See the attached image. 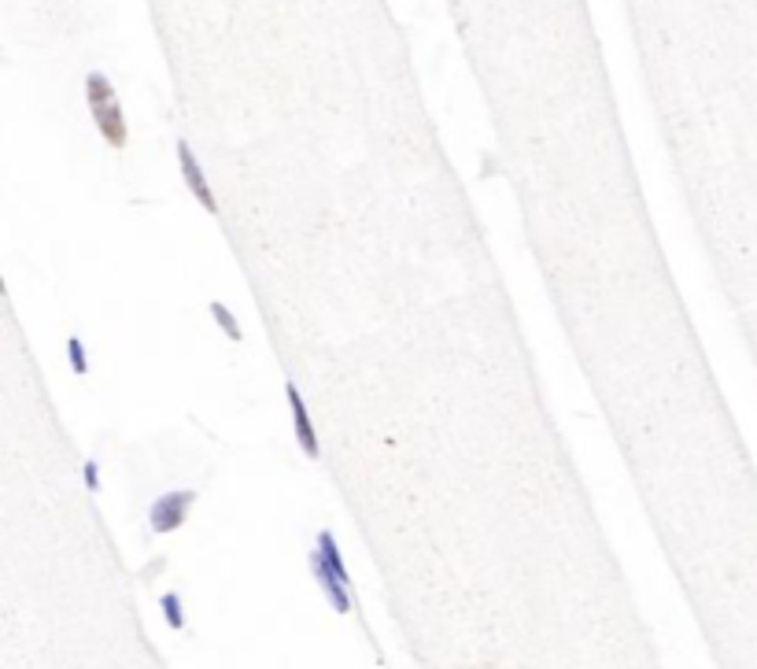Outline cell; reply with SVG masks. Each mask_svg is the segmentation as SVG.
Instances as JSON below:
<instances>
[{"label":"cell","instance_id":"obj_1","mask_svg":"<svg viewBox=\"0 0 757 669\" xmlns=\"http://www.w3.org/2000/svg\"><path fill=\"white\" fill-rule=\"evenodd\" d=\"M86 108L96 122L100 137L108 141L111 149H126V141H130V134H126V115H122L119 93H115L108 74H100V71L86 74Z\"/></svg>","mask_w":757,"mask_h":669},{"label":"cell","instance_id":"obj_2","mask_svg":"<svg viewBox=\"0 0 757 669\" xmlns=\"http://www.w3.org/2000/svg\"><path fill=\"white\" fill-rule=\"evenodd\" d=\"M193 504H196V492H193V488L163 492V496L156 499V504L149 507V526H152V533H159V536L178 533V529L185 526L188 511H193Z\"/></svg>","mask_w":757,"mask_h":669},{"label":"cell","instance_id":"obj_3","mask_svg":"<svg viewBox=\"0 0 757 669\" xmlns=\"http://www.w3.org/2000/svg\"><path fill=\"white\" fill-rule=\"evenodd\" d=\"M178 166H181V178H185V185H188V193L196 196V204L203 207L207 215H218L215 193H211V185H207V174H203L200 159L193 156V149H188V141H178Z\"/></svg>","mask_w":757,"mask_h":669},{"label":"cell","instance_id":"obj_4","mask_svg":"<svg viewBox=\"0 0 757 669\" xmlns=\"http://www.w3.org/2000/svg\"><path fill=\"white\" fill-rule=\"evenodd\" d=\"M285 396H288V414H292V433H296V444L303 448L307 458H318V433L310 426V414H307V404L296 385H285Z\"/></svg>","mask_w":757,"mask_h":669},{"label":"cell","instance_id":"obj_5","mask_svg":"<svg viewBox=\"0 0 757 669\" xmlns=\"http://www.w3.org/2000/svg\"><path fill=\"white\" fill-rule=\"evenodd\" d=\"M310 573H314V581H318V588L325 592V599L333 603V611L336 614H351V592H348V584H340L336 581V573L325 566V558L318 555V548L310 551Z\"/></svg>","mask_w":757,"mask_h":669},{"label":"cell","instance_id":"obj_6","mask_svg":"<svg viewBox=\"0 0 757 669\" xmlns=\"http://www.w3.org/2000/svg\"><path fill=\"white\" fill-rule=\"evenodd\" d=\"M318 555L325 558V566L336 573V581H340V584H351V573H348V566H344V555H340V548H336V536H333L329 529L318 533Z\"/></svg>","mask_w":757,"mask_h":669},{"label":"cell","instance_id":"obj_7","mask_svg":"<svg viewBox=\"0 0 757 669\" xmlns=\"http://www.w3.org/2000/svg\"><path fill=\"white\" fill-rule=\"evenodd\" d=\"M159 611H163L166 629H174V633L185 629V611H181V596H178V592H166V596L159 599Z\"/></svg>","mask_w":757,"mask_h":669},{"label":"cell","instance_id":"obj_8","mask_svg":"<svg viewBox=\"0 0 757 669\" xmlns=\"http://www.w3.org/2000/svg\"><path fill=\"white\" fill-rule=\"evenodd\" d=\"M211 319H215V322L222 326L226 341H241V322H237L233 315H229V307H226V304H218V300L211 304Z\"/></svg>","mask_w":757,"mask_h":669},{"label":"cell","instance_id":"obj_9","mask_svg":"<svg viewBox=\"0 0 757 669\" xmlns=\"http://www.w3.org/2000/svg\"><path fill=\"white\" fill-rule=\"evenodd\" d=\"M67 355H71V366H74V373L81 378V373L89 370V359H86V348H81V337H71V341H67Z\"/></svg>","mask_w":757,"mask_h":669},{"label":"cell","instance_id":"obj_10","mask_svg":"<svg viewBox=\"0 0 757 669\" xmlns=\"http://www.w3.org/2000/svg\"><path fill=\"white\" fill-rule=\"evenodd\" d=\"M86 485L96 492L100 488V470H96V463H86Z\"/></svg>","mask_w":757,"mask_h":669}]
</instances>
